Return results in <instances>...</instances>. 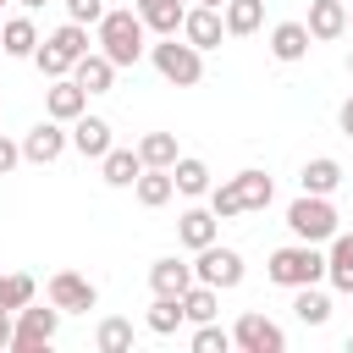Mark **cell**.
<instances>
[{
  "mask_svg": "<svg viewBox=\"0 0 353 353\" xmlns=\"http://www.w3.org/2000/svg\"><path fill=\"white\" fill-rule=\"evenodd\" d=\"M232 342L243 347V353H281L287 347V336H281V325L276 320H265V314H237V325H232Z\"/></svg>",
  "mask_w": 353,
  "mask_h": 353,
  "instance_id": "10",
  "label": "cell"
},
{
  "mask_svg": "<svg viewBox=\"0 0 353 353\" xmlns=\"http://www.w3.org/2000/svg\"><path fill=\"white\" fill-rule=\"evenodd\" d=\"M226 347H237V342H232V331H221L215 320H204V325L193 331V353H226Z\"/></svg>",
  "mask_w": 353,
  "mask_h": 353,
  "instance_id": "34",
  "label": "cell"
},
{
  "mask_svg": "<svg viewBox=\"0 0 353 353\" xmlns=\"http://www.w3.org/2000/svg\"><path fill=\"white\" fill-rule=\"evenodd\" d=\"M55 331H61V309L50 303V309H17V331H11V347L17 353H39V347H50L55 342Z\"/></svg>",
  "mask_w": 353,
  "mask_h": 353,
  "instance_id": "6",
  "label": "cell"
},
{
  "mask_svg": "<svg viewBox=\"0 0 353 353\" xmlns=\"http://www.w3.org/2000/svg\"><path fill=\"white\" fill-rule=\"evenodd\" d=\"M0 50H6L11 61H33V50H39V28H33V17H11V22H0Z\"/></svg>",
  "mask_w": 353,
  "mask_h": 353,
  "instance_id": "21",
  "label": "cell"
},
{
  "mask_svg": "<svg viewBox=\"0 0 353 353\" xmlns=\"http://www.w3.org/2000/svg\"><path fill=\"white\" fill-rule=\"evenodd\" d=\"M265 276H270L276 287H287V292H292V287H309V281L325 276V254H320V243H287V248L270 254Z\"/></svg>",
  "mask_w": 353,
  "mask_h": 353,
  "instance_id": "4",
  "label": "cell"
},
{
  "mask_svg": "<svg viewBox=\"0 0 353 353\" xmlns=\"http://www.w3.org/2000/svg\"><path fill=\"white\" fill-rule=\"evenodd\" d=\"M0 6H6V0H0Z\"/></svg>",
  "mask_w": 353,
  "mask_h": 353,
  "instance_id": "45",
  "label": "cell"
},
{
  "mask_svg": "<svg viewBox=\"0 0 353 353\" xmlns=\"http://www.w3.org/2000/svg\"><path fill=\"white\" fill-rule=\"evenodd\" d=\"M309 44H314L309 22H276V28H270V55H276V61H287V66H292V61H303V55H309Z\"/></svg>",
  "mask_w": 353,
  "mask_h": 353,
  "instance_id": "16",
  "label": "cell"
},
{
  "mask_svg": "<svg viewBox=\"0 0 353 353\" xmlns=\"http://www.w3.org/2000/svg\"><path fill=\"white\" fill-rule=\"evenodd\" d=\"M61 6H66V17L83 22V28H88V22L99 28V17H105V0H61Z\"/></svg>",
  "mask_w": 353,
  "mask_h": 353,
  "instance_id": "36",
  "label": "cell"
},
{
  "mask_svg": "<svg viewBox=\"0 0 353 353\" xmlns=\"http://www.w3.org/2000/svg\"><path fill=\"white\" fill-rule=\"evenodd\" d=\"M336 127L353 138V99H342V105H336Z\"/></svg>",
  "mask_w": 353,
  "mask_h": 353,
  "instance_id": "38",
  "label": "cell"
},
{
  "mask_svg": "<svg viewBox=\"0 0 353 353\" xmlns=\"http://www.w3.org/2000/svg\"><path fill=\"white\" fill-rule=\"evenodd\" d=\"M193 281H199V276H193V265H188V259H176V254H165V259H154V265H149V287H154V292L182 298Z\"/></svg>",
  "mask_w": 353,
  "mask_h": 353,
  "instance_id": "18",
  "label": "cell"
},
{
  "mask_svg": "<svg viewBox=\"0 0 353 353\" xmlns=\"http://www.w3.org/2000/svg\"><path fill=\"white\" fill-rule=\"evenodd\" d=\"M11 331H17V320H11V309H0V347H11Z\"/></svg>",
  "mask_w": 353,
  "mask_h": 353,
  "instance_id": "39",
  "label": "cell"
},
{
  "mask_svg": "<svg viewBox=\"0 0 353 353\" xmlns=\"http://www.w3.org/2000/svg\"><path fill=\"white\" fill-rule=\"evenodd\" d=\"M83 110H88V88H83L77 77H55L50 94H44V116H55V121H77Z\"/></svg>",
  "mask_w": 353,
  "mask_h": 353,
  "instance_id": "12",
  "label": "cell"
},
{
  "mask_svg": "<svg viewBox=\"0 0 353 353\" xmlns=\"http://www.w3.org/2000/svg\"><path fill=\"white\" fill-rule=\"evenodd\" d=\"M17 6H22V11H44L50 0H17Z\"/></svg>",
  "mask_w": 353,
  "mask_h": 353,
  "instance_id": "40",
  "label": "cell"
},
{
  "mask_svg": "<svg viewBox=\"0 0 353 353\" xmlns=\"http://www.w3.org/2000/svg\"><path fill=\"white\" fill-rule=\"evenodd\" d=\"M188 320V309H182V298H171V292H154V303H149V314H143V325L154 331V336H171L176 325Z\"/></svg>",
  "mask_w": 353,
  "mask_h": 353,
  "instance_id": "27",
  "label": "cell"
},
{
  "mask_svg": "<svg viewBox=\"0 0 353 353\" xmlns=\"http://www.w3.org/2000/svg\"><path fill=\"white\" fill-rule=\"evenodd\" d=\"M171 176H176V193H182V199H199V193H210V165H204V160H193V154H176Z\"/></svg>",
  "mask_w": 353,
  "mask_h": 353,
  "instance_id": "28",
  "label": "cell"
},
{
  "mask_svg": "<svg viewBox=\"0 0 353 353\" xmlns=\"http://www.w3.org/2000/svg\"><path fill=\"white\" fill-rule=\"evenodd\" d=\"M309 33H314V44L342 39V33H347V6H342V0H314V6H309Z\"/></svg>",
  "mask_w": 353,
  "mask_h": 353,
  "instance_id": "20",
  "label": "cell"
},
{
  "mask_svg": "<svg viewBox=\"0 0 353 353\" xmlns=\"http://www.w3.org/2000/svg\"><path fill=\"white\" fill-rule=\"evenodd\" d=\"M33 292H39V287H33V276H28V270H6V276H0V309H11V314H17V309H28V303H33Z\"/></svg>",
  "mask_w": 353,
  "mask_h": 353,
  "instance_id": "32",
  "label": "cell"
},
{
  "mask_svg": "<svg viewBox=\"0 0 353 353\" xmlns=\"http://www.w3.org/2000/svg\"><path fill=\"white\" fill-rule=\"evenodd\" d=\"M199 6H226V0H199Z\"/></svg>",
  "mask_w": 353,
  "mask_h": 353,
  "instance_id": "42",
  "label": "cell"
},
{
  "mask_svg": "<svg viewBox=\"0 0 353 353\" xmlns=\"http://www.w3.org/2000/svg\"><path fill=\"white\" fill-rule=\"evenodd\" d=\"M210 210H215L221 221H237V215H243V204H237V188H232V176H226L221 188H210Z\"/></svg>",
  "mask_w": 353,
  "mask_h": 353,
  "instance_id": "35",
  "label": "cell"
},
{
  "mask_svg": "<svg viewBox=\"0 0 353 353\" xmlns=\"http://www.w3.org/2000/svg\"><path fill=\"white\" fill-rule=\"evenodd\" d=\"M149 39V28H143V17L132 11V6H121V11H105L99 17V50L116 61V66H138L143 61V44Z\"/></svg>",
  "mask_w": 353,
  "mask_h": 353,
  "instance_id": "1",
  "label": "cell"
},
{
  "mask_svg": "<svg viewBox=\"0 0 353 353\" xmlns=\"http://www.w3.org/2000/svg\"><path fill=\"white\" fill-rule=\"evenodd\" d=\"M287 226H292L298 243H331L342 232V215H336V204L325 193H303V199L287 204Z\"/></svg>",
  "mask_w": 353,
  "mask_h": 353,
  "instance_id": "3",
  "label": "cell"
},
{
  "mask_svg": "<svg viewBox=\"0 0 353 353\" xmlns=\"http://www.w3.org/2000/svg\"><path fill=\"white\" fill-rule=\"evenodd\" d=\"M182 309H188V320H193V325L215 320V314H221V287H210V281H193V287L182 292Z\"/></svg>",
  "mask_w": 353,
  "mask_h": 353,
  "instance_id": "29",
  "label": "cell"
},
{
  "mask_svg": "<svg viewBox=\"0 0 353 353\" xmlns=\"http://www.w3.org/2000/svg\"><path fill=\"white\" fill-rule=\"evenodd\" d=\"M83 55H88V28L66 17V22H61L50 39H39V50H33V66H39V72L55 83V77H72V66H77Z\"/></svg>",
  "mask_w": 353,
  "mask_h": 353,
  "instance_id": "2",
  "label": "cell"
},
{
  "mask_svg": "<svg viewBox=\"0 0 353 353\" xmlns=\"http://www.w3.org/2000/svg\"><path fill=\"white\" fill-rule=\"evenodd\" d=\"M347 347H353V336H347Z\"/></svg>",
  "mask_w": 353,
  "mask_h": 353,
  "instance_id": "44",
  "label": "cell"
},
{
  "mask_svg": "<svg viewBox=\"0 0 353 353\" xmlns=\"http://www.w3.org/2000/svg\"><path fill=\"white\" fill-rule=\"evenodd\" d=\"M132 11L143 17V28H149L154 39L182 33V17H188V6H182V0H132Z\"/></svg>",
  "mask_w": 353,
  "mask_h": 353,
  "instance_id": "15",
  "label": "cell"
},
{
  "mask_svg": "<svg viewBox=\"0 0 353 353\" xmlns=\"http://www.w3.org/2000/svg\"><path fill=\"white\" fill-rule=\"evenodd\" d=\"M292 314L303 320V325H325L331 320V298L309 281V287H292Z\"/></svg>",
  "mask_w": 353,
  "mask_h": 353,
  "instance_id": "30",
  "label": "cell"
},
{
  "mask_svg": "<svg viewBox=\"0 0 353 353\" xmlns=\"http://www.w3.org/2000/svg\"><path fill=\"white\" fill-rule=\"evenodd\" d=\"M132 193H138V204H143V210H160V204L176 193V176H171V165H143V176L132 182Z\"/></svg>",
  "mask_w": 353,
  "mask_h": 353,
  "instance_id": "22",
  "label": "cell"
},
{
  "mask_svg": "<svg viewBox=\"0 0 353 353\" xmlns=\"http://www.w3.org/2000/svg\"><path fill=\"white\" fill-rule=\"evenodd\" d=\"M347 33H353V6H347Z\"/></svg>",
  "mask_w": 353,
  "mask_h": 353,
  "instance_id": "41",
  "label": "cell"
},
{
  "mask_svg": "<svg viewBox=\"0 0 353 353\" xmlns=\"http://www.w3.org/2000/svg\"><path fill=\"white\" fill-rule=\"evenodd\" d=\"M61 127H66V121H55V116L33 121V127L22 132V160H28V165H50V160H61L66 143H72V132H61Z\"/></svg>",
  "mask_w": 353,
  "mask_h": 353,
  "instance_id": "8",
  "label": "cell"
},
{
  "mask_svg": "<svg viewBox=\"0 0 353 353\" xmlns=\"http://www.w3.org/2000/svg\"><path fill=\"white\" fill-rule=\"evenodd\" d=\"M50 303H55L61 314H88V309L99 303V287H94L88 276H77V270H55V276H50Z\"/></svg>",
  "mask_w": 353,
  "mask_h": 353,
  "instance_id": "9",
  "label": "cell"
},
{
  "mask_svg": "<svg viewBox=\"0 0 353 353\" xmlns=\"http://www.w3.org/2000/svg\"><path fill=\"white\" fill-rule=\"evenodd\" d=\"M325 281L353 298V232H336L331 237V248H325Z\"/></svg>",
  "mask_w": 353,
  "mask_h": 353,
  "instance_id": "19",
  "label": "cell"
},
{
  "mask_svg": "<svg viewBox=\"0 0 353 353\" xmlns=\"http://www.w3.org/2000/svg\"><path fill=\"white\" fill-rule=\"evenodd\" d=\"M138 154H143V165H176V138L171 132H143L138 138Z\"/></svg>",
  "mask_w": 353,
  "mask_h": 353,
  "instance_id": "33",
  "label": "cell"
},
{
  "mask_svg": "<svg viewBox=\"0 0 353 353\" xmlns=\"http://www.w3.org/2000/svg\"><path fill=\"white\" fill-rule=\"evenodd\" d=\"M221 17H226V33H232V39H248V33H259V22H265V0H226Z\"/></svg>",
  "mask_w": 353,
  "mask_h": 353,
  "instance_id": "25",
  "label": "cell"
},
{
  "mask_svg": "<svg viewBox=\"0 0 353 353\" xmlns=\"http://www.w3.org/2000/svg\"><path fill=\"white\" fill-rule=\"evenodd\" d=\"M17 165H22V143H11V138L0 132V176H11Z\"/></svg>",
  "mask_w": 353,
  "mask_h": 353,
  "instance_id": "37",
  "label": "cell"
},
{
  "mask_svg": "<svg viewBox=\"0 0 353 353\" xmlns=\"http://www.w3.org/2000/svg\"><path fill=\"white\" fill-rule=\"evenodd\" d=\"M116 72H121V66H116L105 50H88V55L72 66V77H77L88 94H110V88H116Z\"/></svg>",
  "mask_w": 353,
  "mask_h": 353,
  "instance_id": "17",
  "label": "cell"
},
{
  "mask_svg": "<svg viewBox=\"0 0 353 353\" xmlns=\"http://www.w3.org/2000/svg\"><path fill=\"white\" fill-rule=\"evenodd\" d=\"M232 188H237L243 215H248V210H265V204L276 199V182H270L265 171H254V165H248V171H237V176H232Z\"/></svg>",
  "mask_w": 353,
  "mask_h": 353,
  "instance_id": "24",
  "label": "cell"
},
{
  "mask_svg": "<svg viewBox=\"0 0 353 353\" xmlns=\"http://www.w3.org/2000/svg\"><path fill=\"white\" fill-rule=\"evenodd\" d=\"M149 61H154V72L165 77V83H176V88H193L199 77H204V50H193L188 39H160V44H149Z\"/></svg>",
  "mask_w": 353,
  "mask_h": 353,
  "instance_id": "5",
  "label": "cell"
},
{
  "mask_svg": "<svg viewBox=\"0 0 353 353\" xmlns=\"http://www.w3.org/2000/svg\"><path fill=\"white\" fill-rule=\"evenodd\" d=\"M347 72H353V50H347Z\"/></svg>",
  "mask_w": 353,
  "mask_h": 353,
  "instance_id": "43",
  "label": "cell"
},
{
  "mask_svg": "<svg viewBox=\"0 0 353 353\" xmlns=\"http://www.w3.org/2000/svg\"><path fill=\"white\" fill-rule=\"evenodd\" d=\"M99 176H105L110 188H132V182L143 176V154H138V149H110V154L99 160Z\"/></svg>",
  "mask_w": 353,
  "mask_h": 353,
  "instance_id": "23",
  "label": "cell"
},
{
  "mask_svg": "<svg viewBox=\"0 0 353 353\" xmlns=\"http://www.w3.org/2000/svg\"><path fill=\"white\" fill-rule=\"evenodd\" d=\"M193 276H199V281H210V287H221V292H232V287H243V254H237V248L210 243V248H199Z\"/></svg>",
  "mask_w": 353,
  "mask_h": 353,
  "instance_id": "7",
  "label": "cell"
},
{
  "mask_svg": "<svg viewBox=\"0 0 353 353\" xmlns=\"http://www.w3.org/2000/svg\"><path fill=\"white\" fill-rule=\"evenodd\" d=\"M72 149H77L83 160H105V154L116 149V143H110V121H105V116H88V110H83V116L72 121Z\"/></svg>",
  "mask_w": 353,
  "mask_h": 353,
  "instance_id": "13",
  "label": "cell"
},
{
  "mask_svg": "<svg viewBox=\"0 0 353 353\" xmlns=\"http://www.w3.org/2000/svg\"><path fill=\"white\" fill-rule=\"evenodd\" d=\"M342 176H347V171H342L331 154H320V160H309V165H303V176H298V182H303V193H325V199H331V193L342 188Z\"/></svg>",
  "mask_w": 353,
  "mask_h": 353,
  "instance_id": "26",
  "label": "cell"
},
{
  "mask_svg": "<svg viewBox=\"0 0 353 353\" xmlns=\"http://www.w3.org/2000/svg\"><path fill=\"white\" fill-rule=\"evenodd\" d=\"M94 347H99V353H127V347H132V320L105 314V320H99V331H94Z\"/></svg>",
  "mask_w": 353,
  "mask_h": 353,
  "instance_id": "31",
  "label": "cell"
},
{
  "mask_svg": "<svg viewBox=\"0 0 353 353\" xmlns=\"http://www.w3.org/2000/svg\"><path fill=\"white\" fill-rule=\"evenodd\" d=\"M221 33H226L221 6H193V11L182 17V39H188L193 50H215V44H221Z\"/></svg>",
  "mask_w": 353,
  "mask_h": 353,
  "instance_id": "11",
  "label": "cell"
},
{
  "mask_svg": "<svg viewBox=\"0 0 353 353\" xmlns=\"http://www.w3.org/2000/svg\"><path fill=\"white\" fill-rule=\"evenodd\" d=\"M215 237H221V215H215V210H182V215H176V243H182V248L199 254V248H210Z\"/></svg>",
  "mask_w": 353,
  "mask_h": 353,
  "instance_id": "14",
  "label": "cell"
}]
</instances>
